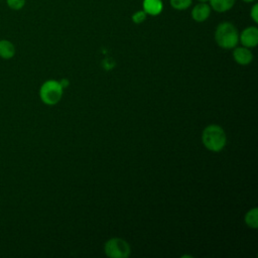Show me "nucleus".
<instances>
[{"mask_svg":"<svg viewBox=\"0 0 258 258\" xmlns=\"http://www.w3.org/2000/svg\"><path fill=\"white\" fill-rule=\"evenodd\" d=\"M62 90L59 82L55 80H47L39 88V98L43 104L53 106L60 101Z\"/></svg>","mask_w":258,"mask_h":258,"instance_id":"7ed1b4c3","label":"nucleus"},{"mask_svg":"<svg viewBox=\"0 0 258 258\" xmlns=\"http://www.w3.org/2000/svg\"><path fill=\"white\" fill-rule=\"evenodd\" d=\"M243 2H245V3H252V2H254L255 0H242Z\"/></svg>","mask_w":258,"mask_h":258,"instance_id":"dca6fc26","label":"nucleus"},{"mask_svg":"<svg viewBox=\"0 0 258 258\" xmlns=\"http://www.w3.org/2000/svg\"><path fill=\"white\" fill-rule=\"evenodd\" d=\"M239 41L243 46L252 48L258 43V28L256 26H248L239 34Z\"/></svg>","mask_w":258,"mask_h":258,"instance_id":"39448f33","label":"nucleus"},{"mask_svg":"<svg viewBox=\"0 0 258 258\" xmlns=\"http://www.w3.org/2000/svg\"><path fill=\"white\" fill-rule=\"evenodd\" d=\"M146 17H147V14L141 9V10L135 11L131 16V19L135 24H140L146 20Z\"/></svg>","mask_w":258,"mask_h":258,"instance_id":"ddd939ff","label":"nucleus"},{"mask_svg":"<svg viewBox=\"0 0 258 258\" xmlns=\"http://www.w3.org/2000/svg\"><path fill=\"white\" fill-rule=\"evenodd\" d=\"M214 36L216 43L224 49L234 48L239 42V32L237 27L228 21L218 24Z\"/></svg>","mask_w":258,"mask_h":258,"instance_id":"f257e3e1","label":"nucleus"},{"mask_svg":"<svg viewBox=\"0 0 258 258\" xmlns=\"http://www.w3.org/2000/svg\"><path fill=\"white\" fill-rule=\"evenodd\" d=\"M245 223L249 228L256 229L258 227V209L253 208L245 215Z\"/></svg>","mask_w":258,"mask_h":258,"instance_id":"9b49d317","label":"nucleus"},{"mask_svg":"<svg viewBox=\"0 0 258 258\" xmlns=\"http://www.w3.org/2000/svg\"><path fill=\"white\" fill-rule=\"evenodd\" d=\"M233 57L237 63H239L241 66H247L252 61L253 53L250 50V48L242 45V46L236 47L234 49Z\"/></svg>","mask_w":258,"mask_h":258,"instance_id":"0eeeda50","label":"nucleus"},{"mask_svg":"<svg viewBox=\"0 0 258 258\" xmlns=\"http://www.w3.org/2000/svg\"><path fill=\"white\" fill-rule=\"evenodd\" d=\"M104 251L110 258H126L130 255V245L124 239L112 238L105 243Z\"/></svg>","mask_w":258,"mask_h":258,"instance_id":"20e7f679","label":"nucleus"},{"mask_svg":"<svg viewBox=\"0 0 258 258\" xmlns=\"http://www.w3.org/2000/svg\"><path fill=\"white\" fill-rule=\"evenodd\" d=\"M202 141L205 147L211 151H221L227 142V137L224 129L216 124L207 126L202 134Z\"/></svg>","mask_w":258,"mask_h":258,"instance_id":"f03ea898","label":"nucleus"},{"mask_svg":"<svg viewBox=\"0 0 258 258\" xmlns=\"http://www.w3.org/2000/svg\"><path fill=\"white\" fill-rule=\"evenodd\" d=\"M250 17L255 23H258V4L254 3L250 9Z\"/></svg>","mask_w":258,"mask_h":258,"instance_id":"2eb2a0df","label":"nucleus"},{"mask_svg":"<svg viewBox=\"0 0 258 258\" xmlns=\"http://www.w3.org/2000/svg\"><path fill=\"white\" fill-rule=\"evenodd\" d=\"M199 2H205V3H208L210 0H198Z\"/></svg>","mask_w":258,"mask_h":258,"instance_id":"f3484780","label":"nucleus"},{"mask_svg":"<svg viewBox=\"0 0 258 258\" xmlns=\"http://www.w3.org/2000/svg\"><path fill=\"white\" fill-rule=\"evenodd\" d=\"M209 2V5L212 10L218 13H224L231 10L234 7L236 0H210Z\"/></svg>","mask_w":258,"mask_h":258,"instance_id":"1a4fd4ad","label":"nucleus"},{"mask_svg":"<svg viewBox=\"0 0 258 258\" xmlns=\"http://www.w3.org/2000/svg\"><path fill=\"white\" fill-rule=\"evenodd\" d=\"M16 49L14 44L8 39L0 40V57L2 59H11L15 55Z\"/></svg>","mask_w":258,"mask_h":258,"instance_id":"9d476101","label":"nucleus"},{"mask_svg":"<svg viewBox=\"0 0 258 258\" xmlns=\"http://www.w3.org/2000/svg\"><path fill=\"white\" fill-rule=\"evenodd\" d=\"M211 12H212V9L209 3L199 2L198 4L194 5L190 11V16L192 20L196 22H204L210 17Z\"/></svg>","mask_w":258,"mask_h":258,"instance_id":"423d86ee","label":"nucleus"},{"mask_svg":"<svg viewBox=\"0 0 258 258\" xmlns=\"http://www.w3.org/2000/svg\"><path fill=\"white\" fill-rule=\"evenodd\" d=\"M169 4L173 9L182 11L191 6L192 0H169Z\"/></svg>","mask_w":258,"mask_h":258,"instance_id":"f8f14e48","label":"nucleus"},{"mask_svg":"<svg viewBox=\"0 0 258 258\" xmlns=\"http://www.w3.org/2000/svg\"><path fill=\"white\" fill-rule=\"evenodd\" d=\"M142 10L150 16H157L163 10L162 0H143Z\"/></svg>","mask_w":258,"mask_h":258,"instance_id":"6e6552de","label":"nucleus"},{"mask_svg":"<svg viewBox=\"0 0 258 258\" xmlns=\"http://www.w3.org/2000/svg\"><path fill=\"white\" fill-rule=\"evenodd\" d=\"M26 0H6L8 7L12 10H20L24 7Z\"/></svg>","mask_w":258,"mask_h":258,"instance_id":"4468645a","label":"nucleus"}]
</instances>
